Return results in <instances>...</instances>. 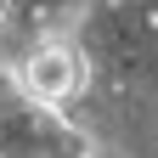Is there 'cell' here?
Returning a JSON list of instances; mask_svg holds the SVG:
<instances>
[{"label": "cell", "mask_w": 158, "mask_h": 158, "mask_svg": "<svg viewBox=\"0 0 158 158\" xmlns=\"http://www.w3.org/2000/svg\"><path fill=\"white\" fill-rule=\"evenodd\" d=\"M79 85H85V62H79L68 45H40V51H28L23 90L34 96V102H68Z\"/></svg>", "instance_id": "obj_1"}]
</instances>
